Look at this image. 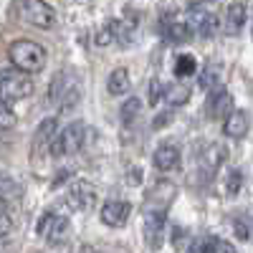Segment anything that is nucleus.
I'll use <instances>...</instances> for the list:
<instances>
[{
	"label": "nucleus",
	"mask_w": 253,
	"mask_h": 253,
	"mask_svg": "<svg viewBox=\"0 0 253 253\" xmlns=\"http://www.w3.org/2000/svg\"><path fill=\"white\" fill-rule=\"evenodd\" d=\"M81 76L74 69H63L48 86V104L56 112H69L81 101Z\"/></svg>",
	"instance_id": "nucleus-1"
},
{
	"label": "nucleus",
	"mask_w": 253,
	"mask_h": 253,
	"mask_svg": "<svg viewBox=\"0 0 253 253\" xmlns=\"http://www.w3.org/2000/svg\"><path fill=\"white\" fill-rule=\"evenodd\" d=\"M8 58L15 69L26 71V74H41L46 69V61H48V53L46 48L36 43L31 38H18L10 43L8 48Z\"/></svg>",
	"instance_id": "nucleus-2"
},
{
	"label": "nucleus",
	"mask_w": 253,
	"mask_h": 253,
	"mask_svg": "<svg viewBox=\"0 0 253 253\" xmlns=\"http://www.w3.org/2000/svg\"><path fill=\"white\" fill-rule=\"evenodd\" d=\"M33 74H26L20 69H5L0 71V99H5L8 104L23 101L33 94Z\"/></svg>",
	"instance_id": "nucleus-3"
},
{
	"label": "nucleus",
	"mask_w": 253,
	"mask_h": 253,
	"mask_svg": "<svg viewBox=\"0 0 253 253\" xmlns=\"http://www.w3.org/2000/svg\"><path fill=\"white\" fill-rule=\"evenodd\" d=\"M15 10L20 20H26L33 28H53L56 26V8L48 5L46 0H15Z\"/></svg>",
	"instance_id": "nucleus-4"
},
{
	"label": "nucleus",
	"mask_w": 253,
	"mask_h": 253,
	"mask_svg": "<svg viewBox=\"0 0 253 253\" xmlns=\"http://www.w3.org/2000/svg\"><path fill=\"white\" fill-rule=\"evenodd\" d=\"M86 124L84 122H71L69 126H63V129L56 134L53 144H51V157H66V155H76L84 142H86Z\"/></svg>",
	"instance_id": "nucleus-5"
},
{
	"label": "nucleus",
	"mask_w": 253,
	"mask_h": 253,
	"mask_svg": "<svg viewBox=\"0 0 253 253\" xmlns=\"http://www.w3.org/2000/svg\"><path fill=\"white\" fill-rule=\"evenodd\" d=\"M63 205H66L71 213H81V210H91L96 205V187L86 180H74L69 185V193L63 198Z\"/></svg>",
	"instance_id": "nucleus-6"
},
{
	"label": "nucleus",
	"mask_w": 253,
	"mask_h": 253,
	"mask_svg": "<svg viewBox=\"0 0 253 253\" xmlns=\"http://www.w3.org/2000/svg\"><path fill=\"white\" fill-rule=\"evenodd\" d=\"M185 20L190 23V28H193V33L198 38H213L218 33V15L215 13H210L203 8V3H195L193 8H187L185 13Z\"/></svg>",
	"instance_id": "nucleus-7"
},
{
	"label": "nucleus",
	"mask_w": 253,
	"mask_h": 253,
	"mask_svg": "<svg viewBox=\"0 0 253 253\" xmlns=\"http://www.w3.org/2000/svg\"><path fill=\"white\" fill-rule=\"evenodd\" d=\"M69 230H71V223L66 215H56L53 210H46L38 220V236H43L48 243H63L69 238Z\"/></svg>",
	"instance_id": "nucleus-8"
},
{
	"label": "nucleus",
	"mask_w": 253,
	"mask_h": 253,
	"mask_svg": "<svg viewBox=\"0 0 253 253\" xmlns=\"http://www.w3.org/2000/svg\"><path fill=\"white\" fill-rule=\"evenodd\" d=\"M177 198V185L170 180H160L152 185V190L144 198V210H170V205Z\"/></svg>",
	"instance_id": "nucleus-9"
},
{
	"label": "nucleus",
	"mask_w": 253,
	"mask_h": 253,
	"mask_svg": "<svg viewBox=\"0 0 253 253\" xmlns=\"http://www.w3.org/2000/svg\"><path fill=\"white\" fill-rule=\"evenodd\" d=\"M167 230V210H144V241L150 248H160Z\"/></svg>",
	"instance_id": "nucleus-10"
},
{
	"label": "nucleus",
	"mask_w": 253,
	"mask_h": 253,
	"mask_svg": "<svg viewBox=\"0 0 253 253\" xmlns=\"http://www.w3.org/2000/svg\"><path fill=\"white\" fill-rule=\"evenodd\" d=\"M205 109L210 119H225L230 112H233V94H230L225 86H215L208 91V101H205Z\"/></svg>",
	"instance_id": "nucleus-11"
},
{
	"label": "nucleus",
	"mask_w": 253,
	"mask_h": 253,
	"mask_svg": "<svg viewBox=\"0 0 253 253\" xmlns=\"http://www.w3.org/2000/svg\"><path fill=\"white\" fill-rule=\"evenodd\" d=\"M129 215H132V205L124 200H107L101 205V213H99L101 223L109 228H124Z\"/></svg>",
	"instance_id": "nucleus-12"
},
{
	"label": "nucleus",
	"mask_w": 253,
	"mask_h": 253,
	"mask_svg": "<svg viewBox=\"0 0 253 253\" xmlns=\"http://www.w3.org/2000/svg\"><path fill=\"white\" fill-rule=\"evenodd\" d=\"M223 162H225V147L218 142H208L198 150V165L205 175H215Z\"/></svg>",
	"instance_id": "nucleus-13"
},
{
	"label": "nucleus",
	"mask_w": 253,
	"mask_h": 253,
	"mask_svg": "<svg viewBox=\"0 0 253 253\" xmlns=\"http://www.w3.org/2000/svg\"><path fill=\"white\" fill-rule=\"evenodd\" d=\"M56 139V119L48 117L41 122V126L36 129L33 137V155H51V144Z\"/></svg>",
	"instance_id": "nucleus-14"
},
{
	"label": "nucleus",
	"mask_w": 253,
	"mask_h": 253,
	"mask_svg": "<svg viewBox=\"0 0 253 253\" xmlns=\"http://www.w3.org/2000/svg\"><path fill=\"white\" fill-rule=\"evenodd\" d=\"M251 129V119L243 109H233L225 119H223V134L230 139H243Z\"/></svg>",
	"instance_id": "nucleus-15"
},
{
	"label": "nucleus",
	"mask_w": 253,
	"mask_h": 253,
	"mask_svg": "<svg viewBox=\"0 0 253 253\" xmlns=\"http://www.w3.org/2000/svg\"><path fill=\"white\" fill-rule=\"evenodd\" d=\"M246 18H248V13H246V3H241V0H233V3L225 8L223 31H225L228 36H238V33L243 31V26H246Z\"/></svg>",
	"instance_id": "nucleus-16"
},
{
	"label": "nucleus",
	"mask_w": 253,
	"mask_h": 253,
	"mask_svg": "<svg viewBox=\"0 0 253 253\" xmlns=\"http://www.w3.org/2000/svg\"><path fill=\"white\" fill-rule=\"evenodd\" d=\"M152 162H155L157 170H162V172L175 170V167L180 165V150H177V144H172V142L160 144L157 150H155V155H152Z\"/></svg>",
	"instance_id": "nucleus-17"
},
{
	"label": "nucleus",
	"mask_w": 253,
	"mask_h": 253,
	"mask_svg": "<svg viewBox=\"0 0 253 253\" xmlns=\"http://www.w3.org/2000/svg\"><path fill=\"white\" fill-rule=\"evenodd\" d=\"M195 33L193 28H190V23L185 18H172L170 23L165 26V38L170 41V43H185V41H190Z\"/></svg>",
	"instance_id": "nucleus-18"
},
{
	"label": "nucleus",
	"mask_w": 253,
	"mask_h": 253,
	"mask_svg": "<svg viewBox=\"0 0 253 253\" xmlns=\"http://www.w3.org/2000/svg\"><path fill=\"white\" fill-rule=\"evenodd\" d=\"M129 86H132V81H129V71H126L124 66L114 69L107 79V91L112 96H124V94H129Z\"/></svg>",
	"instance_id": "nucleus-19"
},
{
	"label": "nucleus",
	"mask_w": 253,
	"mask_h": 253,
	"mask_svg": "<svg viewBox=\"0 0 253 253\" xmlns=\"http://www.w3.org/2000/svg\"><path fill=\"white\" fill-rule=\"evenodd\" d=\"M190 251H195V253H233L236 246L223 241V238H213V236H210V238H203V241L193 243Z\"/></svg>",
	"instance_id": "nucleus-20"
},
{
	"label": "nucleus",
	"mask_w": 253,
	"mask_h": 253,
	"mask_svg": "<svg viewBox=\"0 0 253 253\" xmlns=\"http://www.w3.org/2000/svg\"><path fill=\"white\" fill-rule=\"evenodd\" d=\"M198 81L205 91L215 89V86H223V66L220 63H205V69L198 74Z\"/></svg>",
	"instance_id": "nucleus-21"
},
{
	"label": "nucleus",
	"mask_w": 253,
	"mask_h": 253,
	"mask_svg": "<svg viewBox=\"0 0 253 253\" xmlns=\"http://www.w3.org/2000/svg\"><path fill=\"white\" fill-rule=\"evenodd\" d=\"M190 86L187 84H172V86H167L165 89V99H167V104L175 109V107H182V104H187L190 101Z\"/></svg>",
	"instance_id": "nucleus-22"
},
{
	"label": "nucleus",
	"mask_w": 253,
	"mask_h": 253,
	"mask_svg": "<svg viewBox=\"0 0 253 253\" xmlns=\"http://www.w3.org/2000/svg\"><path fill=\"white\" fill-rule=\"evenodd\" d=\"M198 74V61L195 56H190V53H180L177 61H175V76L177 79H193Z\"/></svg>",
	"instance_id": "nucleus-23"
},
{
	"label": "nucleus",
	"mask_w": 253,
	"mask_h": 253,
	"mask_svg": "<svg viewBox=\"0 0 253 253\" xmlns=\"http://www.w3.org/2000/svg\"><path fill=\"white\" fill-rule=\"evenodd\" d=\"M139 112H142V101L137 99V96H129L124 104H122V109H119V114H122V122L124 124H132L137 117H139Z\"/></svg>",
	"instance_id": "nucleus-24"
},
{
	"label": "nucleus",
	"mask_w": 253,
	"mask_h": 253,
	"mask_svg": "<svg viewBox=\"0 0 253 253\" xmlns=\"http://www.w3.org/2000/svg\"><path fill=\"white\" fill-rule=\"evenodd\" d=\"M117 36H119V20H109V23L99 31L96 43H99V46H107L109 41H117Z\"/></svg>",
	"instance_id": "nucleus-25"
},
{
	"label": "nucleus",
	"mask_w": 253,
	"mask_h": 253,
	"mask_svg": "<svg viewBox=\"0 0 253 253\" xmlns=\"http://www.w3.org/2000/svg\"><path fill=\"white\" fill-rule=\"evenodd\" d=\"M15 122L18 119H15V114L10 109V104L5 99H0V129H13Z\"/></svg>",
	"instance_id": "nucleus-26"
},
{
	"label": "nucleus",
	"mask_w": 253,
	"mask_h": 253,
	"mask_svg": "<svg viewBox=\"0 0 253 253\" xmlns=\"http://www.w3.org/2000/svg\"><path fill=\"white\" fill-rule=\"evenodd\" d=\"M241 182H243L241 170H230L228 177H225V193H228V195H236L238 190H241Z\"/></svg>",
	"instance_id": "nucleus-27"
},
{
	"label": "nucleus",
	"mask_w": 253,
	"mask_h": 253,
	"mask_svg": "<svg viewBox=\"0 0 253 253\" xmlns=\"http://www.w3.org/2000/svg\"><path fill=\"white\" fill-rule=\"evenodd\" d=\"M15 193H18V185H15V180L0 172V198H8V195L13 198Z\"/></svg>",
	"instance_id": "nucleus-28"
},
{
	"label": "nucleus",
	"mask_w": 253,
	"mask_h": 253,
	"mask_svg": "<svg viewBox=\"0 0 253 253\" xmlns=\"http://www.w3.org/2000/svg\"><path fill=\"white\" fill-rule=\"evenodd\" d=\"M160 99H165V89H162V84H160L157 79H152V81H150V104L155 107Z\"/></svg>",
	"instance_id": "nucleus-29"
},
{
	"label": "nucleus",
	"mask_w": 253,
	"mask_h": 253,
	"mask_svg": "<svg viewBox=\"0 0 253 253\" xmlns=\"http://www.w3.org/2000/svg\"><path fill=\"white\" fill-rule=\"evenodd\" d=\"M10 228H13L10 218H8L5 213H0V238H5V236L10 233Z\"/></svg>",
	"instance_id": "nucleus-30"
},
{
	"label": "nucleus",
	"mask_w": 253,
	"mask_h": 253,
	"mask_svg": "<svg viewBox=\"0 0 253 253\" xmlns=\"http://www.w3.org/2000/svg\"><path fill=\"white\" fill-rule=\"evenodd\" d=\"M5 208H8V198H0V213H5Z\"/></svg>",
	"instance_id": "nucleus-31"
}]
</instances>
